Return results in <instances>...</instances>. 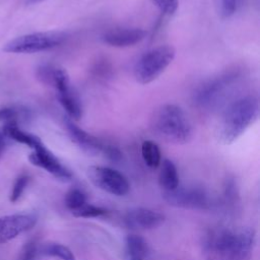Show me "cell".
<instances>
[{
    "instance_id": "1",
    "label": "cell",
    "mask_w": 260,
    "mask_h": 260,
    "mask_svg": "<svg viewBox=\"0 0 260 260\" xmlns=\"http://www.w3.org/2000/svg\"><path fill=\"white\" fill-rule=\"evenodd\" d=\"M259 102L253 95L240 98L230 104L217 127V139L222 144L235 142L259 116Z\"/></svg>"
},
{
    "instance_id": "2",
    "label": "cell",
    "mask_w": 260,
    "mask_h": 260,
    "mask_svg": "<svg viewBox=\"0 0 260 260\" xmlns=\"http://www.w3.org/2000/svg\"><path fill=\"white\" fill-rule=\"evenodd\" d=\"M151 128L161 139L175 144H184L191 140L193 124L185 111L174 104L160 106L151 118Z\"/></svg>"
},
{
    "instance_id": "3",
    "label": "cell",
    "mask_w": 260,
    "mask_h": 260,
    "mask_svg": "<svg viewBox=\"0 0 260 260\" xmlns=\"http://www.w3.org/2000/svg\"><path fill=\"white\" fill-rule=\"evenodd\" d=\"M176 50L171 45L157 46L144 53L134 66V77L140 84H148L158 78L171 65Z\"/></svg>"
},
{
    "instance_id": "4",
    "label": "cell",
    "mask_w": 260,
    "mask_h": 260,
    "mask_svg": "<svg viewBox=\"0 0 260 260\" xmlns=\"http://www.w3.org/2000/svg\"><path fill=\"white\" fill-rule=\"evenodd\" d=\"M68 38L65 31H37L16 37L4 44L2 50L11 54H34L59 47Z\"/></svg>"
},
{
    "instance_id": "5",
    "label": "cell",
    "mask_w": 260,
    "mask_h": 260,
    "mask_svg": "<svg viewBox=\"0 0 260 260\" xmlns=\"http://www.w3.org/2000/svg\"><path fill=\"white\" fill-rule=\"evenodd\" d=\"M254 243L255 231L242 228L237 233H221L215 241V250L222 260H250Z\"/></svg>"
},
{
    "instance_id": "6",
    "label": "cell",
    "mask_w": 260,
    "mask_h": 260,
    "mask_svg": "<svg viewBox=\"0 0 260 260\" xmlns=\"http://www.w3.org/2000/svg\"><path fill=\"white\" fill-rule=\"evenodd\" d=\"M239 70L225 71L204 82L195 92L194 102L201 108H212L221 103L239 83Z\"/></svg>"
},
{
    "instance_id": "7",
    "label": "cell",
    "mask_w": 260,
    "mask_h": 260,
    "mask_svg": "<svg viewBox=\"0 0 260 260\" xmlns=\"http://www.w3.org/2000/svg\"><path fill=\"white\" fill-rule=\"evenodd\" d=\"M87 177L95 187L116 196H123L130 189L126 177L108 167L90 166L87 169Z\"/></svg>"
},
{
    "instance_id": "8",
    "label": "cell",
    "mask_w": 260,
    "mask_h": 260,
    "mask_svg": "<svg viewBox=\"0 0 260 260\" xmlns=\"http://www.w3.org/2000/svg\"><path fill=\"white\" fill-rule=\"evenodd\" d=\"M162 197L170 205L183 208H205L208 204L206 192L197 187H177L171 191H164Z\"/></svg>"
},
{
    "instance_id": "9",
    "label": "cell",
    "mask_w": 260,
    "mask_h": 260,
    "mask_svg": "<svg viewBox=\"0 0 260 260\" xmlns=\"http://www.w3.org/2000/svg\"><path fill=\"white\" fill-rule=\"evenodd\" d=\"M38 221L31 213H13L0 216V245L17 238L20 234L31 230Z\"/></svg>"
},
{
    "instance_id": "10",
    "label": "cell",
    "mask_w": 260,
    "mask_h": 260,
    "mask_svg": "<svg viewBox=\"0 0 260 260\" xmlns=\"http://www.w3.org/2000/svg\"><path fill=\"white\" fill-rule=\"evenodd\" d=\"M28 160L34 166L46 170L62 181H68L72 178L71 172L60 162L42 141L32 148V151L28 155Z\"/></svg>"
},
{
    "instance_id": "11",
    "label": "cell",
    "mask_w": 260,
    "mask_h": 260,
    "mask_svg": "<svg viewBox=\"0 0 260 260\" xmlns=\"http://www.w3.org/2000/svg\"><path fill=\"white\" fill-rule=\"evenodd\" d=\"M102 41L116 48L135 46L146 38V31L138 27H123L110 29L102 35Z\"/></svg>"
},
{
    "instance_id": "12",
    "label": "cell",
    "mask_w": 260,
    "mask_h": 260,
    "mask_svg": "<svg viewBox=\"0 0 260 260\" xmlns=\"http://www.w3.org/2000/svg\"><path fill=\"white\" fill-rule=\"evenodd\" d=\"M65 127L70 139L83 151L89 154H98L103 152L105 144L95 136L78 127L69 118L65 121Z\"/></svg>"
},
{
    "instance_id": "13",
    "label": "cell",
    "mask_w": 260,
    "mask_h": 260,
    "mask_svg": "<svg viewBox=\"0 0 260 260\" xmlns=\"http://www.w3.org/2000/svg\"><path fill=\"white\" fill-rule=\"evenodd\" d=\"M125 221L130 228L150 230L159 226L165 221V216L161 213L148 208L136 207L127 212Z\"/></svg>"
},
{
    "instance_id": "14",
    "label": "cell",
    "mask_w": 260,
    "mask_h": 260,
    "mask_svg": "<svg viewBox=\"0 0 260 260\" xmlns=\"http://www.w3.org/2000/svg\"><path fill=\"white\" fill-rule=\"evenodd\" d=\"M57 98L68 117L72 121H77L82 117V105L78 95L71 86L57 91Z\"/></svg>"
},
{
    "instance_id": "15",
    "label": "cell",
    "mask_w": 260,
    "mask_h": 260,
    "mask_svg": "<svg viewBox=\"0 0 260 260\" xmlns=\"http://www.w3.org/2000/svg\"><path fill=\"white\" fill-rule=\"evenodd\" d=\"M3 135L6 138H9L13 141H16L18 143L24 144L28 146L29 148H34L38 143H40L42 140L35 134L28 133L18 127V123L16 122H9L5 123L3 126V129L1 131Z\"/></svg>"
},
{
    "instance_id": "16",
    "label": "cell",
    "mask_w": 260,
    "mask_h": 260,
    "mask_svg": "<svg viewBox=\"0 0 260 260\" xmlns=\"http://www.w3.org/2000/svg\"><path fill=\"white\" fill-rule=\"evenodd\" d=\"M158 183L164 191H171L179 186L178 171L171 159L166 158L162 160L158 175Z\"/></svg>"
},
{
    "instance_id": "17",
    "label": "cell",
    "mask_w": 260,
    "mask_h": 260,
    "mask_svg": "<svg viewBox=\"0 0 260 260\" xmlns=\"http://www.w3.org/2000/svg\"><path fill=\"white\" fill-rule=\"evenodd\" d=\"M126 254L144 260L149 254V247L144 238L138 235H128L125 239Z\"/></svg>"
},
{
    "instance_id": "18",
    "label": "cell",
    "mask_w": 260,
    "mask_h": 260,
    "mask_svg": "<svg viewBox=\"0 0 260 260\" xmlns=\"http://www.w3.org/2000/svg\"><path fill=\"white\" fill-rule=\"evenodd\" d=\"M141 154L144 162L151 169H156L161 162L158 145L152 140H144L141 145Z\"/></svg>"
},
{
    "instance_id": "19",
    "label": "cell",
    "mask_w": 260,
    "mask_h": 260,
    "mask_svg": "<svg viewBox=\"0 0 260 260\" xmlns=\"http://www.w3.org/2000/svg\"><path fill=\"white\" fill-rule=\"evenodd\" d=\"M40 252L46 256L56 257L60 260H76L68 247L58 243H48L40 249Z\"/></svg>"
},
{
    "instance_id": "20",
    "label": "cell",
    "mask_w": 260,
    "mask_h": 260,
    "mask_svg": "<svg viewBox=\"0 0 260 260\" xmlns=\"http://www.w3.org/2000/svg\"><path fill=\"white\" fill-rule=\"evenodd\" d=\"M27 116H28V112L22 108L9 107V108L0 109V122L18 123V120L26 119Z\"/></svg>"
},
{
    "instance_id": "21",
    "label": "cell",
    "mask_w": 260,
    "mask_h": 260,
    "mask_svg": "<svg viewBox=\"0 0 260 260\" xmlns=\"http://www.w3.org/2000/svg\"><path fill=\"white\" fill-rule=\"evenodd\" d=\"M86 202V197L79 189H71L65 195V205L71 211L77 209Z\"/></svg>"
},
{
    "instance_id": "22",
    "label": "cell",
    "mask_w": 260,
    "mask_h": 260,
    "mask_svg": "<svg viewBox=\"0 0 260 260\" xmlns=\"http://www.w3.org/2000/svg\"><path fill=\"white\" fill-rule=\"evenodd\" d=\"M106 213V210L102 207L89 204V203H84L83 205H81L80 207H78L77 209L72 210V214L75 217H85V218H89V217H98L101 216L103 214Z\"/></svg>"
},
{
    "instance_id": "23",
    "label": "cell",
    "mask_w": 260,
    "mask_h": 260,
    "mask_svg": "<svg viewBox=\"0 0 260 260\" xmlns=\"http://www.w3.org/2000/svg\"><path fill=\"white\" fill-rule=\"evenodd\" d=\"M28 182H29V177L25 174H22L16 178V180L12 186L10 195H9L10 202L14 203L22 196L25 188L28 185Z\"/></svg>"
},
{
    "instance_id": "24",
    "label": "cell",
    "mask_w": 260,
    "mask_h": 260,
    "mask_svg": "<svg viewBox=\"0 0 260 260\" xmlns=\"http://www.w3.org/2000/svg\"><path fill=\"white\" fill-rule=\"evenodd\" d=\"M39 252L38 243L35 240H30L21 248L17 260H36Z\"/></svg>"
},
{
    "instance_id": "25",
    "label": "cell",
    "mask_w": 260,
    "mask_h": 260,
    "mask_svg": "<svg viewBox=\"0 0 260 260\" xmlns=\"http://www.w3.org/2000/svg\"><path fill=\"white\" fill-rule=\"evenodd\" d=\"M153 5H155L159 11L168 16L176 13L179 7V0H150Z\"/></svg>"
},
{
    "instance_id": "26",
    "label": "cell",
    "mask_w": 260,
    "mask_h": 260,
    "mask_svg": "<svg viewBox=\"0 0 260 260\" xmlns=\"http://www.w3.org/2000/svg\"><path fill=\"white\" fill-rule=\"evenodd\" d=\"M106 157L112 161H119L122 158V153L116 146L105 144V147L102 152Z\"/></svg>"
},
{
    "instance_id": "27",
    "label": "cell",
    "mask_w": 260,
    "mask_h": 260,
    "mask_svg": "<svg viewBox=\"0 0 260 260\" xmlns=\"http://www.w3.org/2000/svg\"><path fill=\"white\" fill-rule=\"evenodd\" d=\"M5 139H6V137L3 135L2 132H0V155L5 147Z\"/></svg>"
},
{
    "instance_id": "28",
    "label": "cell",
    "mask_w": 260,
    "mask_h": 260,
    "mask_svg": "<svg viewBox=\"0 0 260 260\" xmlns=\"http://www.w3.org/2000/svg\"><path fill=\"white\" fill-rule=\"evenodd\" d=\"M246 1H247V0H235V2H236V6H237V9L239 10L240 8H242V7H243V5L246 3Z\"/></svg>"
},
{
    "instance_id": "29",
    "label": "cell",
    "mask_w": 260,
    "mask_h": 260,
    "mask_svg": "<svg viewBox=\"0 0 260 260\" xmlns=\"http://www.w3.org/2000/svg\"><path fill=\"white\" fill-rule=\"evenodd\" d=\"M44 1H46V0H26V4H28V5H35V4L44 2Z\"/></svg>"
},
{
    "instance_id": "30",
    "label": "cell",
    "mask_w": 260,
    "mask_h": 260,
    "mask_svg": "<svg viewBox=\"0 0 260 260\" xmlns=\"http://www.w3.org/2000/svg\"><path fill=\"white\" fill-rule=\"evenodd\" d=\"M125 260H142V259H139V258H136V257H132V256H129V255H125Z\"/></svg>"
}]
</instances>
